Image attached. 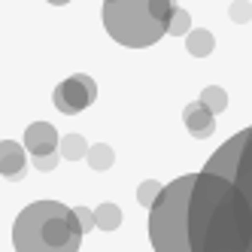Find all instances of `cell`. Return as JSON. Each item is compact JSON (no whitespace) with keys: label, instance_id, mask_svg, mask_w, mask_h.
<instances>
[{"label":"cell","instance_id":"9","mask_svg":"<svg viewBox=\"0 0 252 252\" xmlns=\"http://www.w3.org/2000/svg\"><path fill=\"white\" fill-rule=\"evenodd\" d=\"M183 122H186V128H189V134L194 140H207L216 131V116L207 110L201 100H191L186 106V110H183Z\"/></svg>","mask_w":252,"mask_h":252},{"label":"cell","instance_id":"7","mask_svg":"<svg viewBox=\"0 0 252 252\" xmlns=\"http://www.w3.org/2000/svg\"><path fill=\"white\" fill-rule=\"evenodd\" d=\"M58 143H61V137H58V131L52 128L49 122H33V125H28L22 146L33 158H46V155H55L58 152Z\"/></svg>","mask_w":252,"mask_h":252},{"label":"cell","instance_id":"10","mask_svg":"<svg viewBox=\"0 0 252 252\" xmlns=\"http://www.w3.org/2000/svg\"><path fill=\"white\" fill-rule=\"evenodd\" d=\"M186 49H189V55H194V58H207L210 52L216 49V37L210 31H189L186 33Z\"/></svg>","mask_w":252,"mask_h":252},{"label":"cell","instance_id":"17","mask_svg":"<svg viewBox=\"0 0 252 252\" xmlns=\"http://www.w3.org/2000/svg\"><path fill=\"white\" fill-rule=\"evenodd\" d=\"M73 216H76V225L82 234H88L94 228V210H88V207H73Z\"/></svg>","mask_w":252,"mask_h":252},{"label":"cell","instance_id":"18","mask_svg":"<svg viewBox=\"0 0 252 252\" xmlns=\"http://www.w3.org/2000/svg\"><path fill=\"white\" fill-rule=\"evenodd\" d=\"M228 12H231V19L237 22V25H243V22L252 19V3H246V0H234Z\"/></svg>","mask_w":252,"mask_h":252},{"label":"cell","instance_id":"19","mask_svg":"<svg viewBox=\"0 0 252 252\" xmlns=\"http://www.w3.org/2000/svg\"><path fill=\"white\" fill-rule=\"evenodd\" d=\"M33 167L43 170V173L55 170V167H58V152H55V155H46V158H33Z\"/></svg>","mask_w":252,"mask_h":252},{"label":"cell","instance_id":"4","mask_svg":"<svg viewBox=\"0 0 252 252\" xmlns=\"http://www.w3.org/2000/svg\"><path fill=\"white\" fill-rule=\"evenodd\" d=\"M194 176H179L161 189L158 201L149 207V240L155 252H191L189 249V197Z\"/></svg>","mask_w":252,"mask_h":252},{"label":"cell","instance_id":"20","mask_svg":"<svg viewBox=\"0 0 252 252\" xmlns=\"http://www.w3.org/2000/svg\"><path fill=\"white\" fill-rule=\"evenodd\" d=\"M52 6H64V3H70V0H49Z\"/></svg>","mask_w":252,"mask_h":252},{"label":"cell","instance_id":"12","mask_svg":"<svg viewBox=\"0 0 252 252\" xmlns=\"http://www.w3.org/2000/svg\"><path fill=\"white\" fill-rule=\"evenodd\" d=\"M122 225V210L116 204H100L94 210V228L100 231H116Z\"/></svg>","mask_w":252,"mask_h":252},{"label":"cell","instance_id":"14","mask_svg":"<svg viewBox=\"0 0 252 252\" xmlns=\"http://www.w3.org/2000/svg\"><path fill=\"white\" fill-rule=\"evenodd\" d=\"M88 164H92L94 170H110L113 167V161H116V152L106 146V143H94L92 149H88Z\"/></svg>","mask_w":252,"mask_h":252},{"label":"cell","instance_id":"16","mask_svg":"<svg viewBox=\"0 0 252 252\" xmlns=\"http://www.w3.org/2000/svg\"><path fill=\"white\" fill-rule=\"evenodd\" d=\"M161 183H155V179H146V183H140V189H137V201L143 204V207H152L155 201H158V194H161Z\"/></svg>","mask_w":252,"mask_h":252},{"label":"cell","instance_id":"1","mask_svg":"<svg viewBox=\"0 0 252 252\" xmlns=\"http://www.w3.org/2000/svg\"><path fill=\"white\" fill-rule=\"evenodd\" d=\"M252 213L243 191L225 176L197 173L189 197L191 252H249Z\"/></svg>","mask_w":252,"mask_h":252},{"label":"cell","instance_id":"8","mask_svg":"<svg viewBox=\"0 0 252 252\" xmlns=\"http://www.w3.org/2000/svg\"><path fill=\"white\" fill-rule=\"evenodd\" d=\"M28 173V158H25V146L15 140H0V176L19 183Z\"/></svg>","mask_w":252,"mask_h":252},{"label":"cell","instance_id":"3","mask_svg":"<svg viewBox=\"0 0 252 252\" xmlns=\"http://www.w3.org/2000/svg\"><path fill=\"white\" fill-rule=\"evenodd\" d=\"M176 0H103L106 33L128 49L155 46L167 33Z\"/></svg>","mask_w":252,"mask_h":252},{"label":"cell","instance_id":"2","mask_svg":"<svg viewBox=\"0 0 252 252\" xmlns=\"http://www.w3.org/2000/svg\"><path fill=\"white\" fill-rule=\"evenodd\" d=\"M82 231L76 216L61 201L28 204L12 225L15 252H79Z\"/></svg>","mask_w":252,"mask_h":252},{"label":"cell","instance_id":"11","mask_svg":"<svg viewBox=\"0 0 252 252\" xmlns=\"http://www.w3.org/2000/svg\"><path fill=\"white\" fill-rule=\"evenodd\" d=\"M58 152H61L67 161H79V158L88 155V143H85L82 134H64L61 143H58Z\"/></svg>","mask_w":252,"mask_h":252},{"label":"cell","instance_id":"15","mask_svg":"<svg viewBox=\"0 0 252 252\" xmlns=\"http://www.w3.org/2000/svg\"><path fill=\"white\" fill-rule=\"evenodd\" d=\"M189 31H191V15L176 6L173 15H170V22H167V33H173V37H186Z\"/></svg>","mask_w":252,"mask_h":252},{"label":"cell","instance_id":"5","mask_svg":"<svg viewBox=\"0 0 252 252\" xmlns=\"http://www.w3.org/2000/svg\"><path fill=\"white\" fill-rule=\"evenodd\" d=\"M204 173H216V176H225L237 186L249 204L252 213V128H243L240 134H234L225 146H219L213 152V158L207 161ZM252 252V243H249Z\"/></svg>","mask_w":252,"mask_h":252},{"label":"cell","instance_id":"13","mask_svg":"<svg viewBox=\"0 0 252 252\" xmlns=\"http://www.w3.org/2000/svg\"><path fill=\"white\" fill-rule=\"evenodd\" d=\"M197 100H201V103L207 106V110H210L213 116H219V113L225 110V106H228V94H225V88H219V85H207Z\"/></svg>","mask_w":252,"mask_h":252},{"label":"cell","instance_id":"6","mask_svg":"<svg viewBox=\"0 0 252 252\" xmlns=\"http://www.w3.org/2000/svg\"><path fill=\"white\" fill-rule=\"evenodd\" d=\"M94 97H97V82L92 76H85V73H73L70 79H64L55 88V94H52V100H55V106H58V113H64V116L82 113L85 106L94 103Z\"/></svg>","mask_w":252,"mask_h":252}]
</instances>
